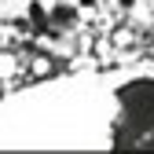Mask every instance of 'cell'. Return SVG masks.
<instances>
[{"label": "cell", "instance_id": "cell-5", "mask_svg": "<svg viewBox=\"0 0 154 154\" xmlns=\"http://www.w3.org/2000/svg\"><path fill=\"white\" fill-rule=\"evenodd\" d=\"M132 4H136V0H121V8H132Z\"/></svg>", "mask_w": 154, "mask_h": 154}, {"label": "cell", "instance_id": "cell-1", "mask_svg": "<svg viewBox=\"0 0 154 154\" xmlns=\"http://www.w3.org/2000/svg\"><path fill=\"white\" fill-rule=\"evenodd\" d=\"M118 99H121V110H125L121 128L147 132L154 125V77H136V81H128L118 92Z\"/></svg>", "mask_w": 154, "mask_h": 154}, {"label": "cell", "instance_id": "cell-4", "mask_svg": "<svg viewBox=\"0 0 154 154\" xmlns=\"http://www.w3.org/2000/svg\"><path fill=\"white\" fill-rule=\"evenodd\" d=\"M95 4V0H77V8H92Z\"/></svg>", "mask_w": 154, "mask_h": 154}, {"label": "cell", "instance_id": "cell-3", "mask_svg": "<svg viewBox=\"0 0 154 154\" xmlns=\"http://www.w3.org/2000/svg\"><path fill=\"white\" fill-rule=\"evenodd\" d=\"M73 18H77V8H70V4H59V8H51L48 22H59V26H66V22H73Z\"/></svg>", "mask_w": 154, "mask_h": 154}, {"label": "cell", "instance_id": "cell-2", "mask_svg": "<svg viewBox=\"0 0 154 154\" xmlns=\"http://www.w3.org/2000/svg\"><path fill=\"white\" fill-rule=\"evenodd\" d=\"M29 22H33V29H37V33L51 26V22H48V11H44L41 0H29Z\"/></svg>", "mask_w": 154, "mask_h": 154}]
</instances>
